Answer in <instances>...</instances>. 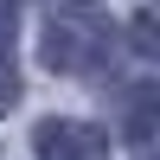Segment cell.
Masks as SVG:
<instances>
[{"mask_svg":"<svg viewBox=\"0 0 160 160\" xmlns=\"http://www.w3.org/2000/svg\"><path fill=\"white\" fill-rule=\"evenodd\" d=\"M109 58H115V19L96 0H64L45 19V38H38V64L45 71H58V77H96Z\"/></svg>","mask_w":160,"mask_h":160,"instance_id":"1","label":"cell"},{"mask_svg":"<svg viewBox=\"0 0 160 160\" xmlns=\"http://www.w3.org/2000/svg\"><path fill=\"white\" fill-rule=\"evenodd\" d=\"M32 154L38 160H115L109 128L96 122H77V115H45L32 128Z\"/></svg>","mask_w":160,"mask_h":160,"instance_id":"2","label":"cell"},{"mask_svg":"<svg viewBox=\"0 0 160 160\" xmlns=\"http://www.w3.org/2000/svg\"><path fill=\"white\" fill-rule=\"evenodd\" d=\"M135 96H128V141L135 148H148V135H154V83H128Z\"/></svg>","mask_w":160,"mask_h":160,"instance_id":"3","label":"cell"},{"mask_svg":"<svg viewBox=\"0 0 160 160\" xmlns=\"http://www.w3.org/2000/svg\"><path fill=\"white\" fill-rule=\"evenodd\" d=\"M13 26H19V0H0V58H13Z\"/></svg>","mask_w":160,"mask_h":160,"instance_id":"4","label":"cell"},{"mask_svg":"<svg viewBox=\"0 0 160 160\" xmlns=\"http://www.w3.org/2000/svg\"><path fill=\"white\" fill-rule=\"evenodd\" d=\"M19 102V71H13V58H0V115Z\"/></svg>","mask_w":160,"mask_h":160,"instance_id":"5","label":"cell"},{"mask_svg":"<svg viewBox=\"0 0 160 160\" xmlns=\"http://www.w3.org/2000/svg\"><path fill=\"white\" fill-rule=\"evenodd\" d=\"M135 51H141V58H154V51H160V38H154V13H135Z\"/></svg>","mask_w":160,"mask_h":160,"instance_id":"6","label":"cell"}]
</instances>
